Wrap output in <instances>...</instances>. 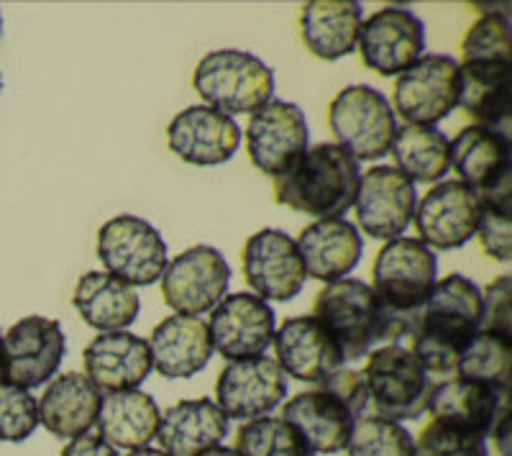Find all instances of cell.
Listing matches in <instances>:
<instances>
[{
    "label": "cell",
    "mask_w": 512,
    "mask_h": 456,
    "mask_svg": "<svg viewBox=\"0 0 512 456\" xmlns=\"http://www.w3.org/2000/svg\"><path fill=\"white\" fill-rule=\"evenodd\" d=\"M128 456H169V454H164L162 449H149V446H146V449L131 451V454H128Z\"/></svg>",
    "instance_id": "f6af8a7d"
},
{
    "label": "cell",
    "mask_w": 512,
    "mask_h": 456,
    "mask_svg": "<svg viewBox=\"0 0 512 456\" xmlns=\"http://www.w3.org/2000/svg\"><path fill=\"white\" fill-rule=\"evenodd\" d=\"M361 62L379 77L402 75L423 57L425 26L410 8L384 6L361 21Z\"/></svg>",
    "instance_id": "7c38bea8"
},
{
    "label": "cell",
    "mask_w": 512,
    "mask_h": 456,
    "mask_svg": "<svg viewBox=\"0 0 512 456\" xmlns=\"http://www.w3.org/2000/svg\"><path fill=\"white\" fill-rule=\"evenodd\" d=\"M228 436V418L213 400H182L164 410L157 441L169 456H198L221 446Z\"/></svg>",
    "instance_id": "f1b7e54d"
},
{
    "label": "cell",
    "mask_w": 512,
    "mask_h": 456,
    "mask_svg": "<svg viewBox=\"0 0 512 456\" xmlns=\"http://www.w3.org/2000/svg\"><path fill=\"white\" fill-rule=\"evenodd\" d=\"M369 392L372 416L387 421H415L428 410L433 382L413 351L400 344H387L369 351L361 372Z\"/></svg>",
    "instance_id": "5b68a950"
},
{
    "label": "cell",
    "mask_w": 512,
    "mask_h": 456,
    "mask_svg": "<svg viewBox=\"0 0 512 456\" xmlns=\"http://www.w3.org/2000/svg\"><path fill=\"white\" fill-rule=\"evenodd\" d=\"M361 21L364 11L356 0H313L300 13V36L310 54L333 62L354 52Z\"/></svg>",
    "instance_id": "f546056e"
},
{
    "label": "cell",
    "mask_w": 512,
    "mask_h": 456,
    "mask_svg": "<svg viewBox=\"0 0 512 456\" xmlns=\"http://www.w3.org/2000/svg\"><path fill=\"white\" fill-rule=\"evenodd\" d=\"M0 34H3V16H0Z\"/></svg>",
    "instance_id": "7dc6e473"
},
{
    "label": "cell",
    "mask_w": 512,
    "mask_h": 456,
    "mask_svg": "<svg viewBox=\"0 0 512 456\" xmlns=\"http://www.w3.org/2000/svg\"><path fill=\"white\" fill-rule=\"evenodd\" d=\"M456 106L477 126L507 136L512 111L510 62H464L459 65V100Z\"/></svg>",
    "instance_id": "83f0119b"
},
{
    "label": "cell",
    "mask_w": 512,
    "mask_h": 456,
    "mask_svg": "<svg viewBox=\"0 0 512 456\" xmlns=\"http://www.w3.org/2000/svg\"><path fill=\"white\" fill-rule=\"evenodd\" d=\"M231 285V267L213 246L198 244L182 252L162 275V298L177 316H195L216 308Z\"/></svg>",
    "instance_id": "8fae6325"
},
{
    "label": "cell",
    "mask_w": 512,
    "mask_h": 456,
    "mask_svg": "<svg viewBox=\"0 0 512 456\" xmlns=\"http://www.w3.org/2000/svg\"><path fill=\"white\" fill-rule=\"evenodd\" d=\"M67 339L62 323L44 316H26L8 328L0 346L3 382L34 390L57 375L62 367Z\"/></svg>",
    "instance_id": "9c48e42d"
},
{
    "label": "cell",
    "mask_w": 512,
    "mask_h": 456,
    "mask_svg": "<svg viewBox=\"0 0 512 456\" xmlns=\"http://www.w3.org/2000/svg\"><path fill=\"white\" fill-rule=\"evenodd\" d=\"M510 357V336L482 328V331H477L472 344L466 346L464 354H461L459 364H456V377L484 382V385L492 387H507V380H510Z\"/></svg>",
    "instance_id": "836d02e7"
},
{
    "label": "cell",
    "mask_w": 512,
    "mask_h": 456,
    "mask_svg": "<svg viewBox=\"0 0 512 456\" xmlns=\"http://www.w3.org/2000/svg\"><path fill=\"white\" fill-rule=\"evenodd\" d=\"M167 147L187 164L218 167L239 152L241 129L233 118L213 108L190 106L169 121Z\"/></svg>",
    "instance_id": "d6986e66"
},
{
    "label": "cell",
    "mask_w": 512,
    "mask_h": 456,
    "mask_svg": "<svg viewBox=\"0 0 512 456\" xmlns=\"http://www.w3.org/2000/svg\"><path fill=\"white\" fill-rule=\"evenodd\" d=\"M415 182L395 167H372L359 180L354 208L361 231L372 239L392 241L410 226L415 216Z\"/></svg>",
    "instance_id": "2e32d148"
},
{
    "label": "cell",
    "mask_w": 512,
    "mask_h": 456,
    "mask_svg": "<svg viewBox=\"0 0 512 456\" xmlns=\"http://www.w3.org/2000/svg\"><path fill=\"white\" fill-rule=\"evenodd\" d=\"M77 313L90 328L100 334L126 331L136 321L141 310V300L136 290L108 272H88L77 280L72 295Z\"/></svg>",
    "instance_id": "1f68e13d"
},
{
    "label": "cell",
    "mask_w": 512,
    "mask_h": 456,
    "mask_svg": "<svg viewBox=\"0 0 512 456\" xmlns=\"http://www.w3.org/2000/svg\"><path fill=\"white\" fill-rule=\"evenodd\" d=\"M0 90H3V80H0Z\"/></svg>",
    "instance_id": "c3c4849f"
},
{
    "label": "cell",
    "mask_w": 512,
    "mask_h": 456,
    "mask_svg": "<svg viewBox=\"0 0 512 456\" xmlns=\"http://www.w3.org/2000/svg\"><path fill=\"white\" fill-rule=\"evenodd\" d=\"M308 456H315V454H308Z\"/></svg>",
    "instance_id": "681fc988"
},
{
    "label": "cell",
    "mask_w": 512,
    "mask_h": 456,
    "mask_svg": "<svg viewBox=\"0 0 512 456\" xmlns=\"http://www.w3.org/2000/svg\"><path fill=\"white\" fill-rule=\"evenodd\" d=\"M459 62L448 54H423L402 72L392 90V111L410 126H433L456 108Z\"/></svg>",
    "instance_id": "30bf717a"
},
{
    "label": "cell",
    "mask_w": 512,
    "mask_h": 456,
    "mask_svg": "<svg viewBox=\"0 0 512 456\" xmlns=\"http://www.w3.org/2000/svg\"><path fill=\"white\" fill-rule=\"evenodd\" d=\"M98 259L126 285H154L167 269V241L149 221L123 213L100 226Z\"/></svg>",
    "instance_id": "ba28073f"
},
{
    "label": "cell",
    "mask_w": 512,
    "mask_h": 456,
    "mask_svg": "<svg viewBox=\"0 0 512 456\" xmlns=\"http://www.w3.org/2000/svg\"><path fill=\"white\" fill-rule=\"evenodd\" d=\"M448 162L466 188L487 193L510 177V139L484 126H466L448 141Z\"/></svg>",
    "instance_id": "4316f807"
},
{
    "label": "cell",
    "mask_w": 512,
    "mask_h": 456,
    "mask_svg": "<svg viewBox=\"0 0 512 456\" xmlns=\"http://www.w3.org/2000/svg\"><path fill=\"white\" fill-rule=\"evenodd\" d=\"M272 344L280 369L287 377H295L297 382L318 385L344 364L336 341L313 316L287 318L274 331Z\"/></svg>",
    "instance_id": "ffe728a7"
},
{
    "label": "cell",
    "mask_w": 512,
    "mask_h": 456,
    "mask_svg": "<svg viewBox=\"0 0 512 456\" xmlns=\"http://www.w3.org/2000/svg\"><path fill=\"white\" fill-rule=\"evenodd\" d=\"M82 362H85V377L105 395L136 390L154 369L149 344L128 331L95 336L85 346Z\"/></svg>",
    "instance_id": "44dd1931"
},
{
    "label": "cell",
    "mask_w": 512,
    "mask_h": 456,
    "mask_svg": "<svg viewBox=\"0 0 512 456\" xmlns=\"http://www.w3.org/2000/svg\"><path fill=\"white\" fill-rule=\"evenodd\" d=\"M510 52V18L497 13L477 18L461 39L464 62H510Z\"/></svg>",
    "instance_id": "8d00e7d4"
},
{
    "label": "cell",
    "mask_w": 512,
    "mask_h": 456,
    "mask_svg": "<svg viewBox=\"0 0 512 456\" xmlns=\"http://www.w3.org/2000/svg\"><path fill=\"white\" fill-rule=\"evenodd\" d=\"M216 398L226 418L254 421L269 416L287 398V377L269 357L239 359L218 375Z\"/></svg>",
    "instance_id": "e0dca14e"
},
{
    "label": "cell",
    "mask_w": 512,
    "mask_h": 456,
    "mask_svg": "<svg viewBox=\"0 0 512 456\" xmlns=\"http://www.w3.org/2000/svg\"><path fill=\"white\" fill-rule=\"evenodd\" d=\"M510 285V275H502L482 290V328H487V331L510 336Z\"/></svg>",
    "instance_id": "b9f144b4"
},
{
    "label": "cell",
    "mask_w": 512,
    "mask_h": 456,
    "mask_svg": "<svg viewBox=\"0 0 512 456\" xmlns=\"http://www.w3.org/2000/svg\"><path fill=\"white\" fill-rule=\"evenodd\" d=\"M349 456H415V439L402 423L379 416H361L351 426Z\"/></svg>",
    "instance_id": "d590c367"
},
{
    "label": "cell",
    "mask_w": 512,
    "mask_h": 456,
    "mask_svg": "<svg viewBox=\"0 0 512 456\" xmlns=\"http://www.w3.org/2000/svg\"><path fill=\"white\" fill-rule=\"evenodd\" d=\"M39 426V403L29 390L0 382V441L21 444Z\"/></svg>",
    "instance_id": "f35d334b"
},
{
    "label": "cell",
    "mask_w": 512,
    "mask_h": 456,
    "mask_svg": "<svg viewBox=\"0 0 512 456\" xmlns=\"http://www.w3.org/2000/svg\"><path fill=\"white\" fill-rule=\"evenodd\" d=\"M282 421L290 423L303 436L308 451L338 454L349 444L351 426L359 418L333 392L315 387L308 392H297L295 398L287 400L282 408Z\"/></svg>",
    "instance_id": "7402d4cb"
},
{
    "label": "cell",
    "mask_w": 512,
    "mask_h": 456,
    "mask_svg": "<svg viewBox=\"0 0 512 456\" xmlns=\"http://www.w3.org/2000/svg\"><path fill=\"white\" fill-rule=\"evenodd\" d=\"M198 456H239L233 449H228V446H213V449L208 451H200Z\"/></svg>",
    "instance_id": "ee69618b"
},
{
    "label": "cell",
    "mask_w": 512,
    "mask_h": 456,
    "mask_svg": "<svg viewBox=\"0 0 512 456\" xmlns=\"http://www.w3.org/2000/svg\"><path fill=\"white\" fill-rule=\"evenodd\" d=\"M428 410L436 421L454 423V426L474 431L479 436L492 433L507 410V387H492L474 380H454L433 385Z\"/></svg>",
    "instance_id": "603a6c76"
},
{
    "label": "cell",
    "mask_w": 512,
    "mask_h": 456,
    "mask_svg": "<svg viewBox=\"0 0 512 456\" xmlns=\"http://www.w3.org/2000/svg\"><path fill=\"white\" fill-rule=\"evenodd\" d=\"M415 456H487L484 436L433 418L415 439Z\"/></svg>",
    "instance_id": "74e56055"
},
{
    "label": "cell",
    "mask_w": 512,
    "mask_h": 456,
    "mask_svg": "<svg viewBox=\"0 0 512 456\" xmlns=\"http://www.w3.org/2000/svg\"><path fill=\"white\" fill-rule=\"evenodd\" d=\"M313 318L336 341L344 362L367 357L379 344V308L367 282L354 277L328 282L315 295Z\"/></svg>",
    "instance_id": "52a82bcc"
},
{
    "label": "cell",
    "mask_w": 512,
    "mask_h": 456,
    "mask_svg": "<svg viewBox=\"0 0 512 456\" xmlns=\"http://www.w3.org/2000/svg\"><path fill=\"white\" fill-rule=\"evenodd\" d=\"M482 318V290L469 277L448 275L436 280L410 336L413 357L428 375H451L466 346L482 331Z\"/></svg>",
    "instance_id": "6da1fadb"
},
{
    "label": "cell",
    "mask_w": 512,
    "mask_h": 456,
    "mask_svg": "<svg viewBox=\"0 0 512 456\" xmlns=\"http://www.w3.org/2000/svg\"><path fill=\"white\" fill-rule=\"evenodd\" d=\"M152 367L167 380H190L213 357L208 326L195 316H169L149 336Z\"/></svg>",
    "instance_id": "cb8c5ba5"
},
{
    "label": "cell",
    "mask_w": 512,
    "mask_h": 456,
    "mask_svg": "<svg viewBox=\"0 0 512 456\" xmlns=\"http://www.w3.org/2000/svg\"><path fill=\"white\" fill-rule=\"evenodd\" d=\"M159 421L162 413L152 395L141 390H123L105 395L95 426L100 428V439L113 449L136 451L146 449L157 439Z\"/></svg>",
    "instance_id": "4dcf8cb0"
},
{
    "label": "cell",
    "mask_w": 512,
    "mask_h": 456,
    "mask_svg": "<svg viewBox=\"0 0 512 456\" xmlns=\"http://www.w3.org/2000/svg\"><path fill=\"white\" fill-rule=\"evenodd\" d=\"M100 403L103 395L88 377L82 372H64L41 395L39 423L57 439H77L95 426Z\"/></svg>",
    "instance_id": "484cf974"
},
{
    "label": "cell",
    "mask_w": 512,
    "mask_h": 456,
    "mask_svg": "<svg viewBox=\"0 0 512 456\" xmlns=\"http://www.w3.org/2000/svg\"><path fill=\"white\" fill-rule=\"evenodd\" d=\"M246 285L256 298L287 303L305 287V264L300 257L295 239L280 228H262L256 231L241 254Z\"/></svg>",
    "instance_id": "5bb4252c"
},
{
    "label": "cell",
    "mask_w": 512,
    "mask_h": 456,
    "mask_svg": "<svg viewBox=\"0 0 512 456\" xmlns=\"http://www.w3.org/2000/svg\"><path fill=\"white\" fill-rule=\"evenodd\" d=\"M328 126L338 147L354 162H377L390 154L397 134V118L390 98L369 85L338 90L328 106Z\"/></svg>",
    "instance_id": "8992f818"
},
{
    "label": "cell",
    "mask_w": 512,
    "mask_h": 456,
    "mask_svg": "<svg viewBox=\"0 0 512 456\" xmlns=\"http://www.w3.org/2000/svg\"><path fill=\"white\" fill-rule=\"evenodd\" d=\"M395 170L413 182H438L451 170L448 162V139L436 126H410L397 129L390 147Z\"/></svg>",
    "instance_id": "d6a6232c"
},
{
    "label": "cell",
    "mask_w": 512,
    "mask_h": 456,
    "mask_svg": "<svg viewBox=\"0 0 512 456\" xmlns=\"http://www.w3.org/2000/svg\"><path fill=\"white\" fill-rule=\"evenodd\" d=\"M208 336L213 349L231 362L262 357L274 339V310L256 295H226L210 313Z\"/></svg>",
    "instance_id": "ac0fdd59"
},
{
    "label": "cell",
    "mask_w": 512,
    "mask_h": 456,
    "mask_svg": "<svg viewBox=\"0 0 512 456\" xmlns=\"http://www.w3.org/2000/svg\"><path fill=\"white\" fill-rule=\"evenodd\" d=\"M59 456H118V451L111 444H105L100 436L85 433V436L70 439V444L64 446Z\"/></svg>",
    "instance_id": "7bdbcfd3"
},
{
    "label": "cell",
    "mask_w": 512,
    "mask_h": 456,
    "mask_svg": "<svg viewBox=\"0 0 512 456\" xmlns=\"http://www.w3.org/2000/svg\"><path fill=\"white\" fill-rule=\"evenodd\" d=\"M239 456H308L303 436L282 418H254L236 431Z\"/></svg>",
    "instance_id": "e575fe53"
},
{
    "label": "cell",
    "mask_w": 512,
    "mask_h": 456,
    "mask_svg": "<svg viewBox=\"0 0 512 456\" xmlns=\"http://www.w3.org/2000/svg\"><path fill=\"white\" fill-rule=\"evenodd\" d=\"M318 387H323V390L333 392L336 398L344 400V403L354 410L356 418L367 416L369 392L367 385H364V377H361V372H356V369L338 367L336 372H331V375L326 377V380H320Z\"/></svg>",
    "instance_id": "60d3db41"
},
{
    "label": "cell",
    "mask_w": 512,
    "mask_h": 456,
    "mask_svg": "<svg viewBox=\"0 0 512 456\" xmlns=\"http://www.w3.org/2000/svg\"><path fill=\"white\" fill-rule=\"evenodd\" d=\"M192 88L203 106L231 118L267 106L274 95V72L244 49H216L198 62Z\"/></svg>",
    "instance_id": "277c9868"
},
{
    "label": "cell",
    "mask_w": 512,
    "mask_h": 456,
    "mask_svg": "<svg viewBox=\"0 0 512 456\" xmlns=\"http://www.w3.org/2000/svg\"><path fill=\"white\" fill-rule=\"evenodd\" d=\"M482 218V200L472 188L459 180L438 182L425 193L420 205H415V231L428 249L451 252L477 236Z\"/></svg>",
    "instance_id": "4fadbf2b"
},
{
    "label": "cell",
    "mask_w": 512,
    "mask_h": 456,
    "mask_svg": "<svg viewBox=\"0 0 512 456\" xmlns=\"http://www.w3.org/2000/svg\"><path fill=\"white\" fill-rule=\"evenodd\" d=\"M359 162L338 144H315L272 177L274 200L318 221L341 218L359 193Z\"/></svg>",
    "instance_id": "3957f363"
},
{
    "label": "cell",
    "mask_w": 512,
    "mask_h": 456,
    "mask_svg": "<svg viewBox=\"0 0 512 456\" xmlns=\"http://www.w3.org/2000/svg\"><path fill=\"white\" fill-rule=\"evenodd\" d=\"M295 244L303 257L305 275L326 282V285L344 280L349 272H354L361 252H364L359 228L344 218L310 223L300 231V239Z\"/></svg>",
    "instance_id": "d4e9b609"
},
{
    "label": "cell",
    "mask_w": 512,
    "mask_h": 456,
    "mask_svg": "<svg viewBox=\"0 0 512 456\" xmlns=\"http://www.w3.org/2000/svg\"><path fill=\"white\" fill-rule=\"evenodd\" d=\"M438 259L418 239L387 241L372 267V293L379 308V341L410 339L418 313L436 285Z\"/></svg>",
    "instance_id": "7a4b0ae2"
},
{
    "label": "cell",
    "mask_w": 512,
    "mask_h": 456,
    "mask_svg": "<svg viewBox=\"0 0 512 456\" xmlns=\"http://www.w3.org/2000/svg\"><path fill=\"white\" fill-rule=\"evenodd\" d=\"M510 208H482L479 218L477 236L484 252L495 257L497 262H510L512 246H510Z\"/></svg>",
    "instance_id": "ab89813d"
},
{
    "label": "cell",
    "mask_w": 512,
    "mask_h": 456,
    "mask_svg": "<svg viewBox=\"0 0 512 456\" xmlns=\"http://www.w3.org/2000/svg\"><path fill=\"white\" fill-rule=\"evenodd\" d=\"M310 131L303 108L287 100H269L251 113L246 126V152L256 170L277 177L308 149Z\"/></svg>",
    "instance_id": "9a60e30c"
},
{
    "label": "cell",
    "mask_w": 512,
    "mask_h": 456,
    "mask_svg": "<svg viewBox=\"0 0 512 456\" xmlns=\"http://www.w3.org/2000/svg\"><path fill=\"white\" fill-rule=\"evenodd\" d=\"M0 346H3V331H0ZM0 382H3V362H0Z\"/></svg>",
    "instance_id": "bcb514c9"
}]
</instances>
